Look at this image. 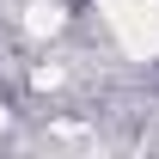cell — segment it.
<instances>
[{"label":"cell","mask_w":159,"mask_h":159,"mask_svg":"<svg viewBox=\"0 0 159 159\" xmlns=\"http://www.w3.org/2000/svg\"><path fill=\"white\" fill-rule=\"evenodd\" d=\"M31 31H37V37L43 31H61V6L55 0H37V6H31Z\"/></svg>","instance_id":"2"},{"label":"cell","mask_w":159,"mask_h":159,"mask_svg":"<svg viewBox=\"0 0 159 159\" xmlns=\"http://www.w3.org/2000/svg\"><path fill=\"white\" fill-rule=\"evenodd\" d=\"M110 37L122 43V55L159 61V0H98Z\"/></svg>","instance_id":"1"}]
</instances>
